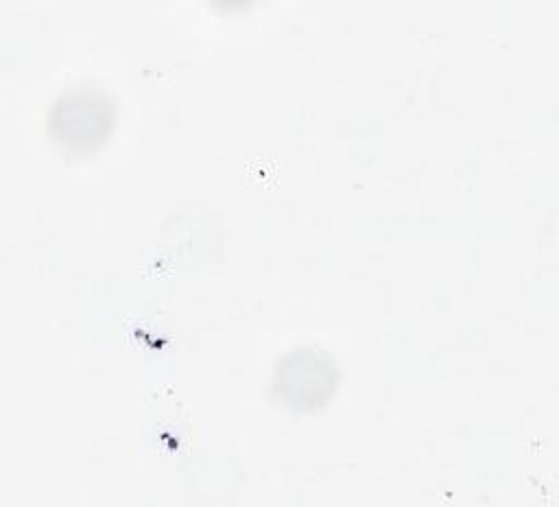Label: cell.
<instances>
[{"instance_id": "obj_1", "label": "cell", "mask_w": 559, "mask_h": 507, "mask_svg": "<svg viewBox=\"0 0 559 507\" xmlns=\"http://www.w3.org/2000/svg\"><path fill=\"white\" fill-rule=\"evenodd\" d=\"M338 369L330 354L299 347L277 361L271 378L273 400L293 413H317L334 398Z\"/></svg>"}, {"instance_id": "obj_2", "label": "cell", "mask_w": 559, "mask_h": 507, "mask_svg": "<svg viewBox=\"0 0 559 507\" xmlns=\"http://www.w3.org/2000/svg\"><path fill=\"white\" fill-rule=\"evenodd\" d=\"M116 107L107 94L72 92L48 111V135L66 151H94L114 131Z\"/></svg>"}]
</instances>
